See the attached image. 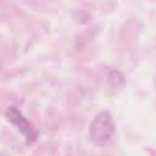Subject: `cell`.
<instances>
[{
	"instance_id": "obj_1",
	"label": "cell",
	"mask_w": 156,
	"mask_h": 156,
	"mask_svg": "<svg viewBox=\"0 0 156 156\" xmlns=\"http://www.w3.org/2000/svg\"><path fill=\"white\" fill-rule=\"evenodd\" d=\"M115 130V126L112 115L107 111H102L92 120L89 127V136L95 145L103 147L111 140Z\"/></svg>"
},
{
	"instance_id": "obj_2",
	"label": "cell",
	"mask_w": 156,
	"mask_h": 156,
	"mask_svg": "<svg viewBox=\"0 0 156 156\" xmlns=\"http://www.w3.org/2000/svg\"><path fill=\"white\" fill-rule=\"evenodd\" d=\"M5 115L9 122L15 126L19 132L26 137V142L28 144H31L37 140L38 130L17 108L10 107L6 110Z\"/></svg>"
}]
</instances>
